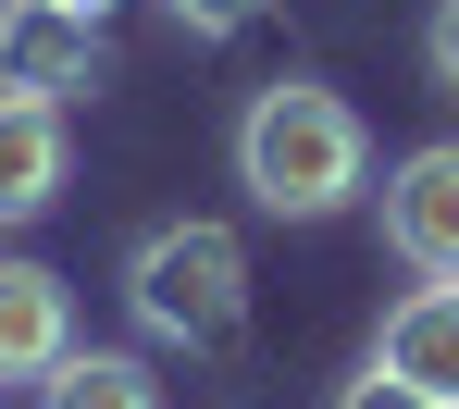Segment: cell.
Listing matches in <instances>:
<instances>
[{
    "instance_id": "obj_6",
    "label": "cell",
    "mask_w": 459,
    "mask_h": 409,
    "mask_svg": "<svg viewBox=\"0 0 459 409\" xmlns=\"http://www.w3.org/2000/svg\"><path fill=\"white\" fill-rule=\"evenodd\" d=\"M75 347V311H63V273L38 260H0V385H50Z\"/></svg>"
},
{
    "instance_id": "obj_1",
    "label": "cell",
    "mask_w": 459,
    "mask_h": 409,
    "mask_svg": "<svg viewBox=\"0 0 459 409\" xmlns=\"http://www.w3.org/2000/svg\"><path fill=\"white\" fill-rule=\"evenodd\" d=\"M236 186L273 211V224H323L373 186V124L310 75H273L248 112H236Z\"/></svg>"
},
{
    "instance_id": "obj_3",
    "label": "cell",
    "mask_w": 459,
    "mask_h": 409,
    "mask_svg": "<svg viewBox=\"0 0 459 409\" xmlns=\"http://www.w3.org/2000/svg\"><path fill=\"white\" fill-rule=\"evenodd\" d=\"M87 75H100V13H75V0H0V87L75 99Z\"/></svg>"
},
{
    "instance_id": "obj_7",
    "label": "cell",
    "mask_w": 459,
    "mask_h": 409,
    "mask_svg": "<svg viewBox=\"0 0 459 409\" xmlns=\"http://www.w3.org/2000/svg\"><path fill=\"white\" fill-rule=\"evenodd\" d=\"M63 199V99L0 87V224H38Z\"/></svg>"
},
{
    "instance_id": "obj_9",
    "label": "cell",
    "mask_w": 459,
    "mask_h": 409,
    "mask_svg": "<svg viewBox=\"0 0 459 409\" xmlns=\"http://www.w3.org/2000/svg\"><path fill=\"white\" fill-rule=\"evenodd\" d=\"M335 409H435L422 385H397L385 360H360V385H335Z\"/></svg>"
},
{
    "instance_id": "obj_5",
    "label": "cell",
    "mask_w": 459,
    "mask_h": 409,
    "mask_svg": "<svg viewBox=\"0 0 459 409\" xmlns=\"http://www.w3.org/2000/svg\"><path fill=\"white\" fill-rule=\"evenodd\" d=\"M373 360L397 372V385H422L435 409H459V273H435V285H410V298L385 311Z\"/></svg>"
},
{
    "instance_id": "obj_8",
    "label": "cell",
    "mask_w": 459,
    "mask_h": 409,
    "mask_svg": "<svg viewBox=\"0 0 459 409\" xmlns=\"http://www.w3.org/2000/svg\"><path fill=\"white\" fill-rule=\"evenodd\" d=\"M38 409H161V385L125 347H63V372L38 385Z\"/></svg>"
},
{
    "instance_id": "obj_2",
    "label": "cell",
    "mask_w": 459,
    "mask_h": 409,
    "mask_svg": "<svg viewBox=\"0 0 459 409\" xmlns=\"http://www.w3.org/2000/svg\"><path fill=\"white\" fill-rule=\"evenodd\" d=\"M125 311L161 335V347H186V360H236L248 347V248L224 224H150L137 260H125Z\"/></svg>"
},
{
    "instance_id": "obj_4",
    "label": "cell",
    "mask_w": 459,
    "mask_h": 409,
    "mask_svg": "<svg viewBox=\"0 0 459 409\" xmlns=\"http://www.w3.org/2000/svg\"><path fill=\"white\" fill-rule=\"evenodd\" d=\"M385 248L410 273H459V137H435L385 174Z\"/></svg>"
},
{
    "instance_id": "obj_12",
    "label": "cell",
    "mask_w": 459,
    "mask_h": 409,
    "mask_svg": "<svg viewBox=\"0 0 459 409\" xmlns=\"http://www.w3.org/2000/svg\"><path fill=\"white\" fill-rule=\"evenodd\" d=\"M75 13H112V0H75Z\"/></svg>"
},
{
    "instance_id": "obj_10",
    "label": "cell",
    "mask_w": 459,
    "mask_h": 409,
    "mask_svg": "<svg viewBox=\"0 0 459 409\" xmlns=\"http://www.w3.org/2000/svg\"><path fill=\"white\" fill-rule=\"evenodd\" d=\"M261 13H273V0H174L186 38H236V25H261Z\"/></svg>"
},
{
    "instance_id": "obj_11",
    "label": "cell",
    "mask_w": 459,
    "mask_h": 409,
    "mask_svg": "<svg viewBox=\"0 0 459 409\" xmlns=\"http://www.w3.org/2000/svg\"><path fill=\"white\" fill-rule=\"evenodd\" d=\"M422 50H435V87L459 99V0H435V25H422Z\"/></svg>"
}]
</instances>
